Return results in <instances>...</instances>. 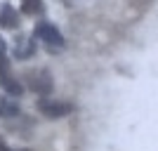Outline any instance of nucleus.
<instances>
[{"label":"nucleus","mask_w":158,"mask_h":151,"mask_svg":"<svg viewBox=\"0 0 158 151\" xmlns=\"http://www.w3.org/2000/svg\"><path fill=\"white\" fill-rule=\"evenodd\" d=\"M35 38H40L50 47H61L64 45V38H61L59 28L54 26V24H50V21H40L38 26H35Z\"/></svg>","instance_id":"obj_1"},{"label":"nucleus","mask_w":158,"mask_h":151,"mask_svg":"<svg viewBox=\"0 0 158 151\" xmlns=\"http://www.w3.org/2000/svg\"><path fill=\"white\" fill-rule=\"evenodd\" d=\"M28 76V87H31L35 94H50L52 92V76L47 71H31Z\"/></svg>","instance_id":"obj_2"},{"label":"nucleus","mask_w":158,"mask_h":151,"mask_svg":"<svg viewBox=\"0 0 158 151\" xmlns=\"http://www.w3.org/2000/svg\"><path fill=\"white\" fill-rule=\"evenodd\" d=\"M38 109L45 113L47 118H61L66 113H71V104H66V102H52V99H43L38 104Z\"/></svg>","instance_id":"obj_3"},{"label":"nucleus","mask_w":158,"mask_h":151,"mask_svg":"<svg viewBox=\"0 0 158 151\" xmlns=\"http://www.w3.org/2000/svg\"><path fill=\"white\" fill-rule=\"evenodd\" d=\"M19 26V14L12 5H0V28H17Z\"/></svg>","instance_id":"obj_4"},{"label":"nucleus","mask_w":158,"mask_h":151,"mask_svg":"<svg viewBox=\"0 0 158 151\" xmlns=\"http://www.w3.org/2000/svg\"><path fill=\"white\" fill-rule=\"evenodd\" d=\"M0 85L7 90V94H14V97H19L21 90H24L21 83L17 78H12V73H10V71H7V73H0Z\"/></svg>","instance_id":"obj_5"},{"label":"nucleus","mask_w":158,"mask_h":151,"mask_svg":"<svg viewBox=\"0 0 158 151\" xmlns=\"http://www.w3.org/2000/svg\"><path fill=\"white\" fill-rule=\"evenodd\" d=\"M33 52H35V43H33L31 38H21L19 45H14V54H17L19 59H28Z\"/></svg>","instance_id":"obj_6"},{"label":"nucleus","mask_w":158,"mask_h":151,"mask_svg":"<svg viewBox=\"0 0 158 151\" xmlns=\"http://www.w3.org/2000/svg\"><path fill=\"white\" fill-rule=\"evenodd\" d=\"M45 10L43 0H21V14H28V17H35Z\"/></svg>","instance_id":"obj_7"},{"label":"nucleus","mask_w":158,"mask_h":151,"mask_svg":"<svg viewBox=\"0 0 158 151\" xmlns=\"http://www.w3.org/2000/svg\"><path fill=\"white\" fill-rule=\"evenodd\" d=\"M10 71V59L5 57V52H0V73H7Z\"/></svg>","instance_id":"obj_8"},{"label":"nucleus","mask_w":158,"mask_h":151,"mask_svg":"<svg viewBox=\"0 0 158 151\" xmlns=\"http://www.w3.org/2000/svg\"><path fill=\"white\" fill-rule=\"evenodd\" d=\"M0 151H10V149H7V144L2 142V139H0Z\"/></svg>","instance_id":"obj_9"},{"label":"nucleus","mask_w":158,"mask_h":151,"mask_svg":"<svg viewBox=\"0 0 158 151\" xmlns=\"http://www.w3.org/2000/svg\"><path fill=\"white\" fill-rule=\"evenodd\" d=\"M5 47H7V45H5V40L0 38V52H5Z\"/></svg>","instance_id":"obj_10"},{"label":"nucleus","mask_w":158,"mask_h":151,"mask_svg":"<svg viewBox=\"0 0 158 151\" xmlns=\"http://www.w3.org/2000/svg\"><path fill=\"white\" fill-rule=\"evenodd\" d=\"M2 102H5V99L0 97V116H2Z\"/></svg>","instance_id":"obj_11"}]
</instances>
